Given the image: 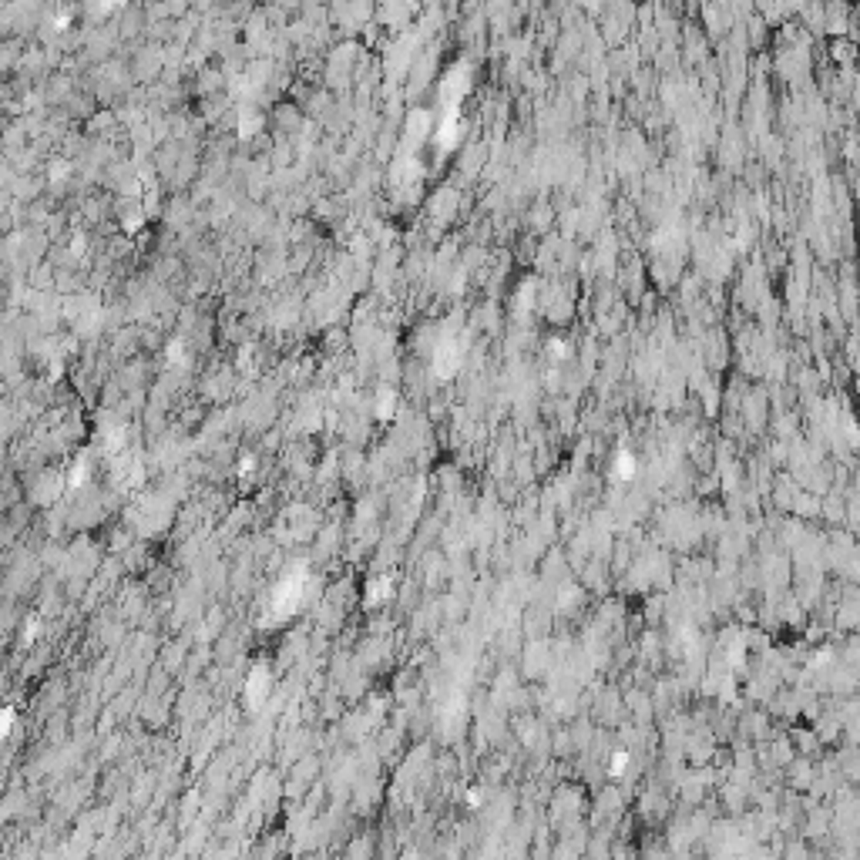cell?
I'll return each instance as SVG.
<instances>
[{
	"label": "cell",
	"mask_w": 860,
	"mask_h": 860,
	"mask_svg": "<svg viewBox=\"0 0 860 860\" xmlns=\"http://www.w3.org/2000/svg\"><path fill=\"white\" fill-rule=\"evenodd\" d=\"M632 471H635V461H632L628 451H622L615 461V477H632Z\"/></svg>",
	"instance_id": "2"
},
{
	"label": "cell",
	"mask_w": 860,
	"mask_h": 860,
	"mask_svg": "<svg viewBox=\"0 0 860 860\" xmlns=\"http://www.w3.org/2000/svg\"><path fill=\"white\" fill-rule=\"evenodd\" d=\"M21 47H17V41H0V71L7 68H17V61H21V54H17Z\"/></svg>",
	"instance_id": "1"
},
{
	"label": "cell",
	"mask_w": 860,
	"mask_h": 860,
	"mask_svg": "<svg viewBox=\"0 0 860 860\" xmlns=\"http://www.w3.org/2000/svg\"><path fill=\"white\" fill-rule=\"evenodd\" d=\"M625 767H628V753H615V756H612V767H608V769H612V777H618Z\"/></svg>",
	"instance_id": "3"
}]
</instances>
